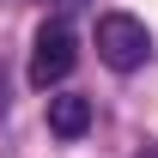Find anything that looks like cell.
Masks as SVG:
<instances>
[{"label": "cell", "mask_w": 158, "mask_h": 158, "mask_svg": "<svg viewBox=\"0 0 158 158\" xmlns=\"http://www.w3.org/2000/svg\"><path fill=\"white\" fill-rule=\"evenodd\" d=\"M73 61H79V43H73V31L61 19H49L37 31V49H31V85L37 91H49V85H61V79L73 73Z\"/></svg>", "instance_id": "2"}, {"label": "cell", "mask_w": 158, "mask_h": 158, "mask_svg": "<svg viewBox=\"0 0 158 158\" xmlns=\"http://www.w3.org/2000/svg\"><path fill=\"white\" fill-rule=\"evenodd\" d=\"M91 128V98H49V134H61V140H79Z\"/></svg>", "instance_id": "3"}, {"label": "cell", "mask_w": 158, "mask_h": 158, "mask_svg": "<svg viewBox=\"0 0 158 158\" xmlns=\"http://www.w3.org/2000/svg\"><path fill=\"white\" fill-rule=\"evenodd\" d=\"M146 55H152V31H146L134 12H103V19H98V61H103V67L134 73Z\"/></svg>", "instance_id": "1"}]
</instances>
